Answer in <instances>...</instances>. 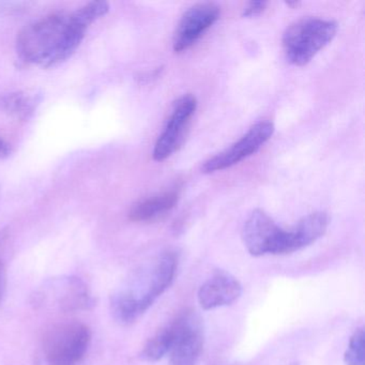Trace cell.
Segmentation results:
<instances>
[{"label":"cell","instance_id":"obj_2","mask_svg":"<svg viewBox=\"0 0 365 365\" xmlns=\"http://www.w3.org/2000/svg\"><path fill=\"white\" fill-rule=\"evenodd\" d=\"M176 254L166 252L151 266L143 269L129 287L117 292L112 299V313L123 324H133L155 301L172 285L176 275Z\"/></svg>","mask_w":365,"mask_h":365},{"label":"cell","instance_id":"obj_19","mask_svg":"<svg viewBox=\"0 0 365 365\" xmlns=\"http://www.w3.org/2000/svg\"><path fill=\"white\" fill-rule=\"evenodd\" d=\"M286 5L288 6V7H298L299 5H300V3L299 1H288V3H286Z\"/></svg>","mask_w":365,"mask_h":365},{"label":"cell","instance_id":"obj_7","mask_svg":"<svg viewBox=\"0 0 365 365\" xmlns=\"http://www.w3.org/2000/svg\"><path fill=\"white\" fill-rule=\"evenodd\" d=\"M273 133L274 125L271 121H259L230 148L205 162L202 173L211 174L240 163L250 155L257 153L270 140Z\"/></svg>","mask_w":365,"mask_h":365},{"label":"cell","instance_id":"obj_18","mask_svg":"<svg viewBox=\"0 0 365 365\" xmlns=\"http://www.w3.org/2000/svg\"><path fill=\"white\" fill-rule=\"evenodd\" d=\"M10 155V147L3 138H0V159L8 157Z\"/></svg>","mask_w":365,"mask_h":365},{"label":"cell","instance_id":"obj_16","mask_svg":"<svg viewBox=\"0 0 365 365\" xmlns=\"http://www.w3.org/2000/svg\"><path fill=\"white\" fill-rule=\"evenodd\" d=\"M268 4L266 1H252L245 7L242 16L245 18H253V16H259L264 11Z\"/></svg>","mask_w":365,"mask_h":365},{"label":"cell","instance_id":"obj_11","mask_svg":"<svg viewBox=\"0 0 365 365\" xmlns=\"http://www.w3.org/2000/svg\"><path fill=\"white\" fill-rule=\"evenodd\" d=\"M179 189L168 190L151 197L145 198L132 207L129 212L130 221L147 223L155 221L170 212L179 200Z\"/></svg>","mask_w":365,"mask_h":365},{"label":"cell","instance_id":"obj_9","mask_svg":"<svg viewBox=\"0 0 365 365\" xmlns=\"http://www.w3.org/2000/svg\"><path fill=\"white\" fill-rule=\"evenodd\" d=\"M219 16L220 8L215 4H197L190 8L183 14L175 34V52L189 50L219 20Z\"/></svg>","mask_w":365,"mask_h":365},{"label":"cell","instance_id":"obj_17","mask_svg":"<svg viewBox=\"0 0 365 365\" xmlns=\"http://www.w3.org/2000/svg\"><path fill=\"white\" fill-rule=\"evenodd\" d=\"M6 288H7V271L4 262L0 260V301L5 296Z\"/></svg>","mask_w":365,"mask_h":365},{"label":"cell","instance_id":"obj_1","mask_svg":"<svg viewBox=\"0 0 365 365\" xmlns=\"http://www.w3.org/2000/svg\"><path fill=\"white\" fill-rule=\"evenodd\" d=\"M89 25L78 12L54 14L25 27L16 40L19 58L48 69L67 61L80 48Z\"/></svg>","mask_w":365,"mask_h":365},{"label":"cell","instance_id":"obj_6","mask_svg":"<svg viewBox=\"0 0 365 365\" xmlns=\"http://www.w3.org/2000/svg\"><path fill=\"white\" fill-rule=\"evenodd\" d=\"M170 365H197L204 348V328L200 316L185 312L172 324Z\"/></svg>","mask_w":365,"mask_h":365},{"label":"cell","instance_id":"obj_8","mask_svg":"<svg viewBox=\"0 0 365 365\" xmlns=\"http://www.w3.org/2000/svg\"><path fill=\"white\" fill-rule=\"evenodd\" d=\"M196 108L197 100L194 96L185 95L177 100L168 123L155 143L153 153L155 161H164L181 146Z\"/></svg>","mask_w":365,"mask_h":365},{"label":"cell","instance_id":"obj_5","mask_svg":"<svg viewBox=\"0 0 365 365\" xmlns=\"http://www.w3.org/2000/svg\"><path fill=\"white\" fill-rule=\"evenodd\" d=\"M91 331L82 322L57 324L48 331L43 351L48 365H80L86 356Z\"/></svg>","mask_w":365,"mask_h":365},{"label":"cell","instance_id":"obj_12","mask_svg":"<svg viewBox=\"0 0 365 365\" xmlns=\"http://www.w3.org/2000/svg\"><path fill=\"white\" fill-rule=\"evenodd\" d=\"M57 307L63 312L87 309L93 305V298L84 282L78 277H67L57 282Z\"/></svg>","mask_w":365,"mask_h":365},{"label":"cell","instance_id":"obj_14","mask_svg":"<svg viewBox=\"0 0 365 365\" xmlns=\"http://www.w3.org/2000/svg\"><path fill=\"white\" fill-rule=\"evenodd\" d=\"M172 330L170 327L162 329L155 336L151 337L140 352V358L148 362H157L170 352L172 346Z\"/></svg>","mask_w":365,"mask_h":365},{"label":"cell","instance_id":"obj_10","mask_svg":"<svg viewBox=\"0 0 365 365\" xmlns=\"http://www.w3.org/2000/svg\"><path fill=\"white\" fill-rule=\"evenodd\" d=\"M242 294V286L236 277L225 271H217L198 292V302L204 309L232 304Z\"/></svg>","mask_w":365,"mask_h":365},{"label":"cell","instance_id":"obj_3","mask_svg":"<svg viewBox=\"0 0 365 365\" xmlns=\"http://www.w3.org/2000/svg\"><path fill=\"white\" fill-rule=\"evenodd\" d=\"M337 33L333 21L305 18L290 25L283 35L286 58L292 65H307L319 51L328 46Z\"/></svg>","mask_w":365,"mask_h":365},{"label":"cell","instance_id":"obj_15","mask_svg":"<svg viewBox=\"0 0 365 365\" xmlns=\"http://www.w3.org/2000/svg\"><path fill=\"white\" fill-rule=\"evenodd\" d=\"M364 341V329H358L350 339L349 347L345 352L344 361L346 365H365Z\"/></svg>","mask_w":365,"mask_h":365},{"label":"cell","instance_id":"obj_13","mask_svg":"<svg viewBox=\"0 0 365 365\" xmlns=\"http://www.w3.org/2000/svg\"><path fill=\"white\" fill-rule=\"evenodd\" d=\"M41 102L39 95L16 91L0 97V110L19 120H29Z\"/></svg>","mask_w":365,"mask_h":365},{"label":"cell","instance_id":"obj_4","mask_svg":"<svg viewBox=\"0 0 365 365\" xmlns=\"http://www.w3.org/2000/svg\"><path fill=\"white\" fill-rule=\"evenodd\" d=\"M294 230H283L266 212L256 209L243 226V243L253 256L294 253L301 250Z\"/></svg>","mask_w":365,"mask_h":365}]
</instances>
